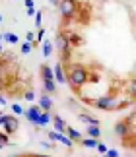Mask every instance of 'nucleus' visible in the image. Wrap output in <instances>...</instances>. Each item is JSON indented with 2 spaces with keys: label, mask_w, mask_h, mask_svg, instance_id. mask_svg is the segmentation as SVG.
Segmentation results:
<instances>
[{
  "label": "nucleus",
  "mask_w": 136,
  "mask_h": 157,
  "mask_svg": "<svg viewBox=\"0 0 136 157\" xmlns=\"http://www.w3.org/2000/svg\"><path fill=\"white\" fill-rule=\"evenodd\" d=\"M53 78H54L58 83H66V72H64V66L60 64V62L53 68Z\"/></svg>",
  "instance_id": "obj_4"
},
{
  "label": "nucleus",
  "mask_w": 136,
  "mask_h": 157,
  "mask_svg": "<svg viewBox=\"0 0 136 157\" xmlns=\"http://www.w3.org/2000/svg\"><path fill=\"white\" fill-rule=\"evenodd\" d=\"M12 111H14L16 114H23V109H22V105H18V103H14V105H12Z\"/></svg>",
  "instance_id": "obj_23"
},
{
  "label": "nucleus",
  "mask_w": 136,
  "mask_h": 157,
  "mask_svg": "<svg viewBox=\"0 0 136 157\" xmlns=\"http://www.w3.org/2000/svg\"><path fill=\"white\" fill-rule=\"evenodd\" d=\"M88 136L99 140V138H101V128H99V126H88Z\"/></svg>",
  "instance_id": "obj_14"
},
{
  "label": "nucleus",
  "mask_w": 136,
  "mask_h": 157,
  "mask_svg": "<svg viewBox=\"0 0 136 157\" xmlns=\"http://www.w3.org/2000/svg\"><path fill=\"white\" fill-rule=\"evenodd\" d=\"M29 157H51V155H39V153H31Z\"/></svg>",
  "instance_id": "obj_30"
},
{
  "label": "nucleus",
  "mask_w": 136,
  "mask_h": 157,
  "mask_svg": "<svg viewBox=\"0 0 136 157\" xmlns=\"http://www.w3.org/2000/svg\"><path fill=\"white\" fill-rule=\"evenodd\" d=\"M78 118L82 120V122H88L90 126H99V118H95V117H91V114H86V113H80L78 114Z\"/></svg>",
  "instance_id": "obj_7"
},
{
  "label": "nucleus",
  "mask_w": 136,
  "mask_h": 157,
  "mask_svg": "<svg viewBox=\"0 0 136 157\" xmlns=\"http://www.w3.org/2000/svg\"><path fill=\"white\" fill-rule=\"evenodd\" d=\"M134 91H136V89H134V80H130V82H128V95L134 97Z\"/></svg>",
  "instance_id": "obj_25"
},
{
  "label": "nucleus",
  "mask_w": 136,
  "mask_h": 157,
  "mask_svg": "<svg viewBox=\"0 0 136 157\" xmlns=\"http://www.w3.org/2000/svg\"><path fill=\"white\" fill-rule=\"evenodd\" d=\"M0 39L8 41V43H12V45H16V43H18V35H16V33H8V31H6V33H4Z\"/></svg>",
  "instance_id": "obj_16"
},
{
  "label": "nucleus",
  "mask_w": 136,
  "mask_h": 157,
  "mask_svg": "<svg viewBox=\"0 0 136 157\" xmlns=\"http://www.w3.org/2000/svg\"><path fill=\"white\" fill-rule=\"evenodd\" d=\"M58 8H60V16L64 20H72L76 10H78V0H60Z\"/></svg>",
  "instance_id": "obj_2"
},
{
  "label": "nucleus",
  "mask_w": 136,
  "mask_h": 157,
  "mask_svg": "<svg viewBox=\"0 0 136 157\" xmlns=\"http://www.w3.org/2000/svg\"><path fill=\"white\" fill-rule=\"evenodd\" d=\"M31 49H33L31 43H27V41H26V43L22 45V54H29V52H31Z\"/></svg>",
  "instance_id": "obj_17"
},
{
  "label": "nucleus",
  "mask_w": 136,
  "mask_h": 157,
  "mask_svg": "<svg viewBox=\"0 0 136 157\" xmlns=\"http://www.w3.org/2000/svg\"><path fill=\"white\" fill-rule=\"evenodd\" d=\"M23 99H26V101H33L35 99V93L31 91V89H27V91L23 93Z\"/></svg>",
  "instance_id": "obj_22"
},
{
  "label": "nucleus",
  "mask_w": 136,
  "mask_h": 157,
  "mask_svg": "<svg viewBox=\"0 0 136 157\" xmlns=\"http://www.w3.org/2000/svg\"><path fill=\"white\" fill-rule=\"evenodd\" d=\"M23 4H26V8H33V0H23Z\"/></svg>",
  "instance_id": "obj_27"
},
{
  "label": "nucleus",
  "mask_w": 136,
  "mask_h": 157,
  "mask_svg": "<svg viewBox=\"0 0 136 157\" xmlns=\"http://www.w3.org/2000/svg\"><path fill=\"white\" fill-rule=\"evenodd\" d=\"M2 20H4V17H2V14H0V23H2Z\"/></svg>",
  "instance_id": "obj_34"
},
{
  "label": "nucleus",
  "mask_w": 136,
  "mask_h": 157,
  "mask_svg": "<svg viewBox=\"0 0 136 157\" xmlns=\"http://www.w3.org/2000/svg\"><path fill=\"white\" fill-rule=\"evenodd\" d=\"M51 4H54V6H57V4H58V0H51Z\"/></svg>",
  "instance_id": "obj_32"
},
{
  "label": "nucleus",
  "mask_w": 136,
  "mask_h": 157,
  "mask_svg": "<svg viewBox=\"0 0 136 157\" xmlns=\"http://www.w3.org/2000/svg\"><path fill=\"white\" fill-rule=\"evenodd\" d=\"M66 136L68 138H70V140L72 142H80V140H82V134H80V132L78 130H74V128H70V126H66Z\"/></svg>",
  "instance_id": "obj_10"
},
{
  "label": "nucleus",
  "mask_w": 136,
  "mask_h": 157,
  "mask_svg": "<svg viewBox=\"0 0 136 157\" xmlns=\"http://www.w3.org/2000/svg\"><path fill=\"white\" fill-rule=\"evenodd\" d=\"M97 142H99V140H95V138H88V140H84V138H82V140H80V144H82L84 147H90V149H95Z\"/></svg>",
  "instance_id": "obj_15"
},
{
  "label": "nucleus",
  "mask_w": 136,
  "mask_h": 157,
  "mask_svg": "<svg viewBox=\"0 0 136 157\" xmlns=\"http://www.w3.org/2000/svg\"><path fill=\"white\" fill-rule=\"evenodd\" d=\"M0 105H6V97H4V95H0Z\"/></svg>",
  "instance_id": "obj_31"
},
{
  "label": "nucleus",
  "mask_w": 136,
  "mask_h": 157,
  "mask_svg": "<svg viewBox=\"0 0 136 157\" xmlns=\"http://www.w3.org/2000/svg\"><path fill=\"white\" fill-rule=\"evenodd\" d=\"M35 14V8H27V16H33Z\"/></svg>",
  "instance_id": "obj_29"
},
{
  "label": "nucleus",
  "mask_w": 136,
  "mask_h": 157,
  "mask_svg": "<svg viewBox=\"0 0 136 157\" xmlns=\"http://www.w3.org/2000/svg\"><path fill=\"white\" fill-rule=\"evenodd\" d=\"M103 157H121V155H119L117 149H107V151L103 153Z\"/></svg>",
  "instance_id": "obj_21"
},
{
  "label": "nucleus",
  "mask_w": 136,
  "mask_h": 157,
  "mask_svg": "<svg viewBox=\"0 0 136 157\" xmlns=\"http://www.w3.org/2000/svg\"><path fill=\"white\" fill-rule=\"evenodd\" d=\"M43 87H45L47 93H54V91H57V83H54V80H43Z\"/></svg>",
  "instance_id": "obj_13"
},
{
  "label": "nucleus",
  "mask_w": 136,
  "mask_h": 157,
  "mask_svg": "<svg viewBox=\"0 0 136 157\" xmlns=\"http://www.w3.org/2000/svg\"><path fill=\"white\" fill-rule=\"evenodd\" d=\"M39 109L41 111H51L53 109V101H51V97H49V93H43L39 97Z\"/></svg>",
  "instance_id": "obj_6"
},
{
  "label": "nucleus",
  "mask_w": 136,
  "mask_h": 157,
  "mask_svg": "<svg viewBox=\"0 0 136 157\" xmlns=\"http://www.w3.org/2000/svg\"><path fill=\"white\" fill-rule=\"evenodd\" d=\"M43 37H45V29H39V31H37V35H35V43H41L43 41Z\"/></svg>",
  "instance_id": "obj_20"
},
{
  "label": "nucleus",
  "mask_w": 136,
  "mask_h": 157,
  "mask_svg": "<svg viewBox=\"0 0 136 157\" xmlns=\"http://www.w3.org/2000/svg\"><path fill=\"white\" fill-rule=\"evenodd\" d=\"M2 147H6V146H4V144H0V149H2Z\"/></svg>",
  "instance_id": "obj_35"
},
{
  "label": "nucleus",
  "mask_w": 136,
  "mask_h": 157,
  "mask_svg": "<svg viewBox=\"0 0 136 157\" xmlns=\"http://www.w3.org/2000/svg\"><path fill=\"white\" fill-rule=\"evenodd\" d=\"M35 25L37 27H41V21H43V12H35Z\"/></svg>",
  "instance_id": "obj_19"
},
{
  "label": "nucleus",
  "mask_w": 136,
  "mask_h": 157,
  "mask_svg": "<svg viewBox=\"0 0 136 157\" xmlns=\"http://www.w3.org/2000/svg\"><path fill=\"white\" fill-rule=\"evenodd\" d=\"M41 52H43V56L49 58L53 54V45H51V41H41Z\"/></svg>",
  "instance_id": "obj_9"
},
{
  "label": "nucleus",
  "mask_w": 136,
  "mask_h": 157,
  "mask_svg": "<svg viewBox=\"0 0 136 157\" xmlns=\"http://www.w3.org/2000/svg\"><path fill=\"white\" fill-rule=\"evenodd\" d=\"M66 82L70 83L72 89L76 91L84 83H88V70H86L82 64H70L68 66V74H66Z\"/></svg>",
  "instance_id": "obj_1"
},
{
  "label": "nucleus",
  "mask_w": 136,
  "mask_h": 157,
  "mask_svg": "<svg viewBox=\"0 0 136 157\" xmlns=\"http://www.w3.org/2000/svg\"><path fill=\"white\" fill-rule=\"evenodd\" d=\"M41 80H54V78H53V68H51V66H47V64H43V66H41Z\"/></svg>",
  "instance_id": "obj_11"
},
{
  "label": "nucleus",
  "mask_w": 136,
  "mask_h": 157,
  "mask_svg": "<svg viewBox=\"0 0 136 157\" xmlns=\"http://www.w3.org/2000/svg\"><path fill=\"white\" fill-rule=\"evenodd\" d=\"M41 146H43V147H47V149H51V147H53V144H49V142L43 140V142H41Z\"/></svg>",
  "instance_id": "obj_28"
},
{
  "label": "nucleus",
  "mask_w": 136,
  "mask_h": 157,
  "mask_svg": "<svg viewBox=\"0 0 136 157\" xmlns=\"http://www.w3.org/2000/svg\"><path fill=\"white\" fill-rule=\"evenodd\" d=\"M49 122H51V114H49V111H41L39 120H37V126H47Z\"/></svg>",
  "instance_id": "obj_12"
},
{
  "label": "nucleus",
  "mask_w": 136,
  "mask_h": 157,
  "mask_svg": "<svg viewBox=\"0 0 136 157\" xmlns=\"http://www.w3.org/2000/svg\"><path fill=\"white\" fill-rule=\"evenodd\" d=\"M49 138H51V140H54V142H58V144H62V146H66V147H72L74 146V142L70 140V138H68L66 134H62V132H49Z\"/></svg>",
  "instance_id": "obj_3"
},
{
  "label": "nucleus",
  "mask_w": 136,
  "mask_h": 157,
  "mask_svg": "<svg viewBox=\"0 0 136 157\" xmlns=\"http://www.w3.org/2000/svg\"><path fill=\"white\" fill-rule=\"evenodd\" d=\"M51 120L54 122V128H57L54 132H64V130H66L68 124L64 122V118H60V117H57V114H54V117H51Z\"/></svg>",
  "instance_id": "obj_8"
},
{
  "label": "nucleus",
  "mask_w": 136,
  "mask_h": 157,
  "mask_svg": "<svg viewBox=\"0 0 136 157\" xmlns=\"http://www.w3.org/2000/svg\"><path fill=\"white\" fill-rule=\"evenodd\" d=\"M0 144H4V146H10V138L6 132H0Z\"/></svg>",
  "instance_id": "obj_18"
},
{
  "label": "nucleus",
  "mask_w": 136,
  "mask_h": 157,
  "mask_svg": "<svg viewBox=\"0 0 136 157\" xmlns=\"http://www.w3.org/2000/svg\"><path fill=\"white\" fill-rule=\"evenodd\" d=\"M26 39H27V43H33L35 33H33V31H27V33H26Z\"/></svg>",
  "instance_id": "obj_26"
},
{
  "label": "nucleus",
  "mask_w": 136,
  "mask_h": 157,
  "mask_svg": "<svg viewBox=\"0 0 136 157\" xmlns=\"http://www.w3.org/2000/svg\"><path fill=\"white\" fill-rule=\"evenodd\" d=\"M23 114H26V118L29 120V122L37 126V120H39V114H41V109H39V107H29V111H26Z\"/></svg>",
  "instance_id": "obj_5"
},
{
  "label": "nucleus",
  "mask_w": 136,
  "mask_h": 157,
  "mask_svg": "<svg viewBox=\"0 0 136 157\" xmlns=\"http://www.w3.org/2000/svg\"><path fill=\"white\" fill-rule=\"evenodd\" d=\"M95 149H97V151H99V153H105V151H107V146H105V144H101V142H97Z\"/></svg>",
  "instance_id": "obj_24"
},
{
  "label": "nucleus",
  "mask_w": 136,
  "mask_h": 157,
  "mask_svg": "<svg viewBox=\"0 0 136 157\" xmlns=\"http://www.w3.org/2000/svg\"><path fill=\"white\" fill-rule=\"evenodd\" d=\"M0 51H2V39H0Z\"/></svg>",
  "instance_id": "obj_33"
}]
</instances>
